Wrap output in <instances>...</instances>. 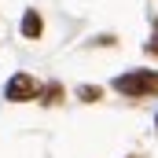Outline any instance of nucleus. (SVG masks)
Listing matches in <instances>:
<instances>
[{
  "label": "nucleus",
  "mask_w": 158,
  "mask_h": 158,
  "mask_svg": "<svg viewBox=\"0 0 158 158\" xmlns=\"http://www.w3.org/2000/svg\"><path fill=\"white\" fill-rule=\"evenodd\" d=\"M143 52H147L151 59H158V15H151V37L143 44Z\"/></svg>",
  "instance_id": "nucleus-6"
},
{
  "label": "nucleus",
  "mask_w": 158,
  "mask_h": 158,
  "mask_svg": "<svg viewBox=\"0 0 158 158\" xmlns=\"http://www.w3.org/2000/svg\"><path fill=\"white\" fill-rule=\"evenodd\" d=\"M114 92L125 99H155L158 96V70H125L114 77Z\"/></svg>",
  "instance_id": "nucleus-1"
},
{
  "label": "nucleus",
  "mask_w": 158,
  "mask_h": 158,
  "mask_svg": "<svg viewBox=\"0 0 158 158\" xmlns=\"http://www.w3.org/2000/svg\"><path fill=\"white\" fill-rule=\"evenodd\" d=\"M155 129H158V114H155Z\"/></svg>",
  "instance_id": "nucleus-9"
},
{
  "label": "nucleus",
  "mask_w": 158,
  "mask_h": 158,
  "mask_svg": "<svg viewBox=\"0 0 158 158\" xmlns=\"http://www.w3.org/2000/svg\"><path fill=\"white\" fill-rule=\"evenodd\" d=\"M74 96H77L81 103H99L103 99V85H77Z\"/></svg>",
  "instance_id": "nucleus-5"
},
{
  "label": "nucleus",
  "mask_w": 158,
  "mask_h": 158,
  "mask_svg": "<svg viewBox=\"0 0 158 158\" xmlns=\"http://www.w3.org/2000/svg\"><path fill=\"white\" fill-rule=\"evenodd\" d=\"M66 99V88H63V81H48V85H40V96H37V103L40 107H59Z\"/></svg>",
  "instance_id": "nucleus-4"
},
{
  "label": "nucleus",
  "mask_w": 158,
  "mask_h": 158,
  "mask_svg": "<svg viewBox=\"0 0 158 158\" xmlns=\"http://www.w3.org/2000/svg\"><path fill=\"white\" fill-rule=\"evenodd\" d=\"M125 158H143V155H125Z\"/></svg>",
  "instance_id": "nucleus-8"
},
{
  "label": "nucleus",
  "mask_w": 158,
  "mask_h": 158,
  "mask_svg": "<svg viewBox=\"0 0 158 158\" xmlns=\"http://www.w3.org/2000/svg\"><path fill=\"white\" fill-rule=\"evenodd\" d=\"M19 33H22L26 40H40V33H44V19H40V11H37V7H26V11H22Z\"/></svg>",
  "instance_id": "nucleus-3"
},
{
  "label": "nucleus",
  "mask_w": 158,
  "mask_h": 158,
  "mask_svg": "<svg viewBox=\"0 0 158 158\" xmlns=\"http://www.w3.org/2000/svg\"><path fill=\"white\" fill-rule=\"evenodd\" d=\"M92 44H96V48H110V44H118V37H114V33H99Z\"/></svg>",
  "instance_id": "nucleus-7"
},
{
  "label": "nucleus",
  "mask_w": 158,
  "mask_h": 158,
  "mask_svg": "<svg viewBox=\"0 0 158 158\" xmlns=\"http://www.w3.org/2000/svg\"><path fill=\"white\" fill-rule=\"evenodd\" d=\"M40 96V81L33 74H26V70H19V74H11L7 85H4V99L7 103H33Z\"/></svg>",
  "instance_id": "nucleus-2"
}]
</instances>
